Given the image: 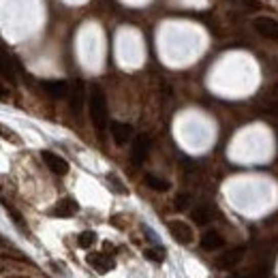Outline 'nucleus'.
<instances>
[{
  "label": "nucleus",
  "instance_id": "nucleus-1",
  "mask_svg": "<svg viewBox=\"0 0 278 278\" xmlns=\"http://www.w3.org/2000/svg\"><path fill=\"white\" fill-rule=\"evenodd\" d=\"M88 107H90V118H92V124L94 129L103 133L107 129V99H105V92L101 90V86H92L90 94H88Z\"/></svg>",
  "mask_w": 278,
  "mask_h": 278
},
{
  "label": "nucleus",
  "instance_id": "nucleus-2",
  "mask_svg": "<svg viewBox=\"0 0 278 278\" xmlns=\"http://www.w3.org/2000/svg\"><path fill=\"white\" fill-rule=\"evenodd\" d=\"M41 159H43V163L47 165V169H50L52 174H56V176H67L69 174V163L60 154L50 152V150H43Z\"/></svg>",
  "mask_w": 278,
  "mask_h": 278
},
{
  "label": "nucleus",
  "instance_id": "nucleus-3",
  "mask_svg": "<svg viewBox=\"0 0 278 278\" xmlns=\"http://www.w3.org/2000/svg\"><path fill=\"white\" fill-rule=\"evenodd\" d=\"M150 152V137L148 135H137L135 141H133V148H131V161L133 165H141L146 161V156Z\"/></svg>",
  "mask_w": 278,
  "mask_h": 278
},
{
  "label": "nucleus",
  "instance_id": "nucleus-4",
  "mask_svg": "<svg viewBox=\"0 0 278 278\" xmlns=\"http://www.w3.org/2000/svg\"><path fill=\"white\" fill-rule=\"evenodd\" d=\"M169 233H172V238L178 242V244H190L193 242V229L184 223V221H169Z\"/></svg>",
  "mask_w": 278,
  "mask_h": 278
},
{
  "label": "nucleus",
  "instance_id": "nucleus-5",
  "mask_svg": "<svg viewBox=\"0 0 278 278\" xmlns=\"http://www.w3.org/2000/svg\"><path fill=\"white\" fill-rule=\"evenodd\" d=\"M86 263L90 265V268H94L99 274H107L116 268V261L110 255H105V252H92V255L86 257Z\"/></svg>",
  "mask_w": 278,
  "mask_h": 278
},
{
  "label": "nucleus",
  "instance_id": "nucleus-6",
  "mask_svg": "<svg viewBox=\"0 0 278 278\" xmlns=\"http://www.w3.org/2000/svg\"><path fill=\"white\" fill-rule=\"evenodd\" d=\"M255 30L265 39L278 41V19H274V17H257L255 19Z\"/></svg>",
  "mask_w": 278,
  "mask_h": 278
},
{
  "label": "nucleus",
  "instance_id": "nucleus-7",
  "mask_svg": "<svg viewBox=\"0 0 278 278\" xmlns=\"http://www.w3.org/2000/svg\"><path fill=\"white\" fill-rule=\"evenodd\" d=\"M77 210H79V203L71 197H65L52 208V216H58V219H71V216L77 214Z\"/></svg>",
  "mask_w": 278,
  "mask_h": 278
},
{
  "label": "nucleus",
  "instance_id": "nucleus-8",
  "mask_svg": "<svg viewBox=\"0 0 278 278\" xmlns=\"http://www.w3.org/2000/svg\"><path fill=\"white\" fill-rule=\"evenodd\" d=\"M244 252H246V248H244V246H238V248L227 250L225 255H221V257H219L216 265H219L221 270H231L233 265H238L242 259H244Z\"/></svg>",
  "mask_w": 278,
  "mask_h": 278
},
{
  "label": "nucleus",
  "instance_id": "nucleus-9",
  "mask_svg": "<svg viewBox=\"0 0 278 278\" xmlns=\"http://www.w3.org/2000/svg\"><path fill=\"white\" fill-rule=\"evenodd\" d=\"M41 88L52 96V99H62V96L69 94V83L62 81V79H47V81H41Z\"/></svg>",
  "mask_w": 278,
  "mask_h": 278
},
{
  "label": "nucleus",
  "instance_id": "nucleus-10",
  "mask_svg": "<svg viewBox=\"0 0 278 278\" xmlns=\"http://www.w3.org/2000/svg\"><path fill=\"white\" fill-rule=\"evenodd\" d=\"M110 131H112L114 141L118 143V146H124V143H129L131 137H133V126L126 124V122H112Z\"/></svg>",
  "mask_w": 278,
  "mask_h": 278
},
{
  "label": "nucleus",
  "instance_id": "nucleus-11",
  "mask_svg": "<svg viewBox=\"0 0 278 278\" xmlns=\"http://www.w3.org/2000/svg\"><path fill=\"white\" fill-rule=\"evenodd\" d=\"M0 75L9 81H15V60L0 47Z\"/></svg>",
  "mask_w": 278,
  "mask_h": 278
},
{
  "label": "nucleus",
  "instance_id": "nucleus-12",
  "mask_svg": "<svg viewBox=\"0 0 278 278\" xmlns=\"http://www.w3.org/2000/svg\"><path fill=\"white\" fill-rule=\"evenodd\" d=\"M225 246V238L219 231H205L201 236V248L203 250H219Z\"/></svg>",
  "mask_w": 278,
  "mask_h": 278
},
{
  "label": "nucleus",
  "instance_id": "nucleus-13",
  "mask_svg": "<svg viewBox=\"0 0 278 278\" xmlns=\"http://www.w3.org/2000/svg\"><path fill=\"white\" fill-rule=\"evenodd\" d=\"M81 103H83V83L75 81L73 88H71V110L77 114L81 110Z\"/></svg>",
  "mask_w": 278,
  "mask_h": 278
},
{
  "label": "nucleus",
  "instance_id": "nucleus-14",
  "mask_svg": "<svg viewBox=\"0 0 278 278\" xmlns=\"http://www.w3.org/2000/svg\"><path fill=\"white\" fill-rule=\"evenodd\" d=\"M190 219L197 225H205V223L212 221V210L208 208V205H197V208L190 212Z\"/></svg>",
  "mask_w": 278,
  "mask_h": 278
},
{
  "label": "nucleus",
  "instance_id": "nucleus-15",
  "mask_svg": "<svg viewBox=\"0 0 278 278\" xmlns=\"http://www.w3.org/2000/svg\"><path fill=\"white\" fill-rule=\"evenodd\" d=\"M146 184L152 188V190H159V193H167L169 188H172V184L167 182V180H163V178H159V176H152V174H148L146 178Z\"/></svg>",
  "mask_w": 278,
  "mask_h": 278
},
{
  "label": "nucleus",
  "instance_id": "nucleus-16",
  "mask_svg": "<svg viewBox=\"0 0 278 278\" xmlns=\"http://www.w3.org/2000/svg\"><path fill=\"white\" fill-rule=\"evenodd\" d=\"M265 276H268V268H265V265H257V268H250V270H244V272L231 274L229 278H265Z\"/></svg>",
  "mask_w": 278,
  "mask_h": 278
},
{
  "label": "nucleus",
  "instance_id": "nucleus-17",
  "mask_svg": "<svg viewBox=\"0 0 278 278\" xmlns=\"http://www.w3.org/2000/svg\"><path fill=\"white\" fill-rule=\"evenodd\" d=\"M94 242H96V233H94V231H81L79 238H77L79 248H90Z\"/></svg>",
  "mask_w": 278,
  "mask_h": 278
},
{
  "label": "nucleus",
  "instance_id": "nucleus-18",
  "mask_svg": "<svg viewBox=\"0 0 278 278\" xmlns=\"http://www.w3.org/2000/svg\"><path fill=\"white\" fill-rule=\"evenodd\" d=\"M0 137L3 139H7V141H11V143H15V146H19L22 143V139H19V135L15 131H11L9 126H5V124H0Z\"/></svg>",
  "mask_w": 278,
  "mask_h": 278
},
{
  "label": "nucleus",
  "instance_id": "nucleus-19",
  "mask_svg": "<svg viewBox=\"0 0 278 278\" xmlns=\"http://www.w3.org/2000/svg\"><path fill=\"white\" fill-rule=\"evenodd\" d=\"M3 205H5V210L9 212L11 219H13V223H15L17 227H22V229H26V223H24V219L19 216V212H17V210H15V208H11V205H9L7 201H3Z\"/></svg>",
  "mask_w": 278,
  "mask_h": 278
},
{
  "label": "nucleus",
  "instance_id": "nucleus-20",
  "mask_svg": "<svg viewBox=\"0 0 278 278\" xmlns=\"http://www.w3.org/2000/svg\"><path fill=\"white\" fill-rule=\"evenodd\" d=\"M143 257L150 259V261H154V263H161V261L165 259V255H163V248H161V250H154V248L143 250Z\"/></svg>",
  "mask_w": 278,
  "mask_h": 278
},
{
  "label": "nucleus",
  "instance_id": "nucleus-21",
  "mask_svg": "<svg viewBox=\"0 0 278 278\" xmlns=\"http://www.w3.org/2000/svg\"><path fill=\"white\" fill-rule=\"evenodd\" d=\"M188 203H190V197L188 195H178L174 205H176V210H186L188 208Z\"/></svg>",
  "mask_w": 278,
  "mask_h": 278
},
{
  "label": "nucleus",
  "instance_id": "nucleus-22",
  "mask_svg": "<svg viewBox=\"0 0 278 278\" xmlns=\"http://www.w3.org/2000/svg\"><path fill=\"white\" fill-rule=\"evenodd\" d=\"M107 180H110V182H112V186H114V188H116L118 193H126V188H124L122 184H120V182H118V178H114V176H110V178H107Z\"/></svg>",
  "mask_w": 278,
  "mask_h": 278
},
{
  "label": "nucleus",
  "instance_id": "nucleus-23",
  "mask_svg": "<svg viewBox=\"0 0 278 278\" xmlns=\"http://www.w3.org/2000/svg\"><path fill=\"white\" fill-rule=\"evenodd\" d=\"M9 99V88L5 83H0V101H7Z\"/></svg>",
  "mask_w": 278,
  "mask_h": 278
},
{
  "label": "nucleus",
  "instance_id": "nucleus-24",
  "mask_svg": "<svg viewBox=\"0 0 278 278\" xmlns=\"http://www.w3.org/2000/svg\"><path fill=\"white\" fill-rule=\"evenodd\" d=\"M242 3H244L246 7H252V9H259V7H261L259 0H242Z\"/></svg>",
  "mask_w": 278,
  "mask_h": 278
},
{
  "label": "nucleus",
  "instance_id": "nucleus-25",
  "mask_svg": "<svg viewBox=\"0 0 278 278\" xmlns=\"http://www.w3.org/2000/svg\"><path fill=\"white\" fill-rule=\"evenodd\" d=\"M5 278H28V276H5Z\"/></svg>",
  "mask_w": 278,
  "mask_h": 278
}]
</instances>
